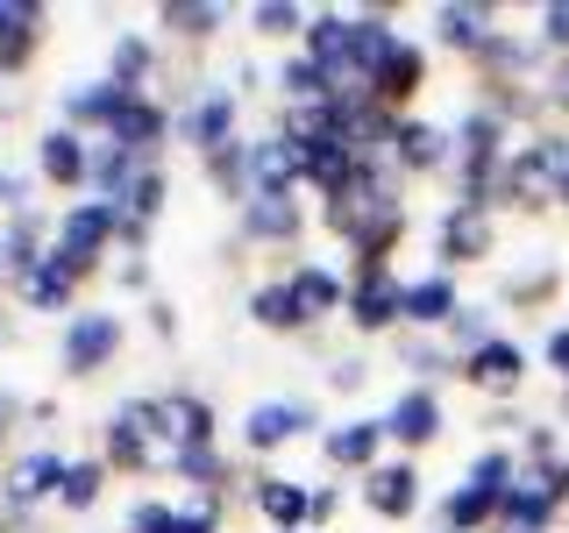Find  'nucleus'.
I'll return each instance as SVG.
<instances>
[{"mask_svg":"<svg viewBox=\"0 0 569 533\" xmlns=\"http://www.w3.org/2000/svg\"><path fill=\"white\" fill-rule=\"evenodd\" d=\"M548 207H569V129L512 142L506 171L491 185V213H548Z\"/></svg>","mask_w":569,"mask_h":533,"instance_id":"f257e3e1","label":"nucleus"},{"mask_svg":"<svg viewBox=\"0 0 569 533\" xmlns=\"http://www.w3.org/2000/svg\"><path fill=\"white\" fill-rule=\"evenodd\" d=\"M100 462H107V470H129V476H157V470L178 476V449H171L164 420H157V399H129V405L107 413Z\"/></svg>","mask_w":569,"mask_h":533,"instance_id":"f03ea898","label":"nucleus"},{"mask_svg":"<svg viewBox=\"0 0 569 533\" xmlns=\"http://www.w3.org/2000/svg\"><path fill=\"white\" fill-rule=\"evenodd\" d=\"M107 249H114V207L107 200H71L58 221H50V263H58L71 284L100 278Z\"/></svg>","mask_w":569,"mask_h":533,"instance_id":"7ed1b4c3","label":"nucleus"},{"mask_svg":"<svg viewBox=\"0 0 569 533\" xmlns=\"http://www.w3.org/2000/svg\"><path fill=\"white\" fill-rule=\"evenodd\" d=\"M242 93L236 86H207V93H192L186 107H178V121H171V142H186L192 157H213V150H228V142H242Z\"/></svg>","mask_w":569,"mask_h":533,"instance_id":"20e7f679","label":"nucleus"},{"mask_svg":"<svg viewBox=\"0 0 569 533\" xmlns=\"http://www.w3.org/2000/svg\"><path fill=\"white\" fill-rule=\"evenodd\" d=\"M121 342H129L121 313H93V306H79V313L64 320V334H58V363H64V378H100V370L121 355Z\"/></svg>","mask_w":569,"mask_h":533,"instance_id":"39448f33","label":"nucleus"},{"mask_svg":"<svg viewBox=\"0 0 569 533\" xmlns=\"http://www.w3.org/2000/svg\"><path fill=\"white\" fill-rule=\"evenodd\" d=\"M498 249V221L485 207H462V200H449V213L435 221V271H462V263H485Z\"/></svg>","mask_w":569,"mask_h":533,"instance_id":"423d86ee","label":"nucleus"},{"mask_svg":"<svg viewBox=\"0 0 569 533\" xmlns=\"http://www.w3.org/2000/svg\"><path fill=\"white\" fill-rule=\"evenodd\" d=\"M313 228V213L299 192H249L242 200V242H263V249H299Z\"/></svg>","mask_w":569,"mask_h":533,"instance_id":"0eeeda50","label":"nucleus"},{"mask_svg":"<svg viewBox=\"0 0 569 533\" xmlns=\"http://www.w3.org/2000/svg\"><path fill=\"white\" fill-rule=\"evenodd\" d=\"M427 71H435V64H427V43L399 36V43L385 50V64L370 71V100H378L385 114H399V121H406V114H413V100L427 93Z\"/></svg>","mask_w":569,"mask_h":533,"instance_id":"6e6552de","label":"nucleus"},{"mask_svg":"<svg viewBox=\"0 0 569 533\" xmlns=\"http://www.w3.org/2000/svg\"><path fill=\"white\" fill-rule=\"evenodd\" d=\"M320 413H313V399H257L242 413V449L249 455H278V449H292L299 434H313Z\"/></svg>","mask_w":569,"mask_h":533,"instance_id":"1a4fd4ad","label":"nucleus"},{"mask_svg":"<svg viewBox=\"0 0 569 533\" xmlns=\"http://www.w3.org/2000/svg\"><path fill=\"white\" fill-rule=\"evenodd\" d=\"M356 497H363V505L378 512V520H391V526L413 520L420 497H427V491H420V462H413V455H385L378 470L356 476Z\"/></svg>","mask_w":569,"mask_h":533,"instance_id":"9d476101","label":"nucleus"},{"mask_svg":"<svg viewBox=\"0 0 569 533\" xmlns=\"http://www.w3.org/2000/svg\"><path fill=\"white\" fill-rule=\"evenodd\" d=\"M456 378L470 391H485V399H520L527 391V349L512 342V334H491L485 349H470L456 363Z\"/></svg>","mask_w":569,"mask_h":533,"instance_id":"9b49d317","label":"nucleus"},{"mask_svg":"<svg viewBox=\"0 0 569 533\" xmlns=\"http://www.w3.org/2000/svg\"><path fill=\"white\" fill-rule=\"evenodd\" d=\"M342 320L356 334H399L406 328V278L378 271V278H349V306Z\"/></svg>","mask_w":569,"mask_h":533,"instance_id":"f8f14e48","label":"nucleus"},{"mask_svg":"<svg viewBox=\"0 0 569 533\" xmlns=\"http://www.w3.org/2000/svg\"><path fill=\"white\" fill-rule=\"evenodd\" d=\"M129 100H142V93H129V86H114V79H86V86H64V100H58V114H64V129L71 135H114V121L129 114Z\"/></svg>","mask_w":569,"mask_h":533,"instance_id":"ddd939ff","label":"nucleus"},{"mask_svg":"<svg viewBox=\"0 0 569 533\" xmlns=\"http://www.w3.org/2000/svg\"><path fill=\"white\" fill-rule=\"evenodd\" d=\"M449 164H456V135L441 129V121L406 114L399 129H391V171H399V178H435Z\"/></svg>","mask_w":569,"mask_h":533,"instance_id":"4468645a","label":"nucleus"},{"mask_svg":"<svg viewBox=\"0 0 569 533\" xmlns=\"http://www.w3.org/2000/svg\"><path fill=\"white\" fill-rule=\"evenodd\" d=\"M58 484H64V455L58 449H29V455L8 462V476H0V505L22 520V512L43 505V497H58Z\"/></svg>","mask_w":569,"mask_h":533,"instance_id":"2eb2a0df","label":"nucleus"},{"mask_svg":"<svg viewBox=\"0 0 569 533\" xmlns=\"http://www.w3.org/2000/svg\"><path fill=\"white\" fill-rule=\"evenodd\" d=\"M36 178H43L50 192H86V178H93V142L71 135L64 121L43 129V135H36Z\"/></svg>","mask_w":569,"mask_h":533,"instance_id":"dca6fc26","label":"nucleus"},{"mask_svg":"<svg viewBox=\"0 0 569 533\" xmlns=\"http://www.w3.org/2000/svg\"><path fill=\"white\" fill-rule=\"evenodd\" d=\"M299 58L307 64H320L335 79V93H356V58H349V14H335V8H320L313 22H307V36H299Z\"/></svg>","mask_w":569,"mask_h":533,"instance_id":"f3484780","label":"nucleus"},{"mask_svg":"<svg viewBox=\"0 0 569 533\" xmlns=\"http://www.w3.org/2000/svg\"><path fill=\"white\" fill-rule=\"evenodd\" d=\"M249 505L271 533H307V512H313V484L299 476H278V470H257L249 476Z\"/></svg>","mask_w":569,"mask_h":533,"instance_id":"a211bd4d","label":"nucleus"},{"mask_svg":"<svg viewBox=\"0 0 569 533\" xmlns=\"http://www.w3.org/2000/svg\"><path fill=\"white\" fill-rule=\"evenodd\" d=\"M385 441H399V455L435 449V441H441V399H435V391L406 384L399 399H391V413H385Z\"/></svg>","mask_w":569,"mask_h":533,"instance_id":"6ab92c4d","label":"nucleus"},{"mask_svg":"<svg viewBox=\"0 0 569 533\" xmlns=\"http://www.w3.org/2000/svg\"><path fill=\"white\" fill-rule=\"evenodd\" d=\"M406 228H413V213H406V207H391V213H378V221H363V228H356V235L342 242L349 278H378V271H391V257H399Z\"/></svg>","mask_w":569,"mask_h":533,"instance_id":"aec40b11","label":"nucleus"},{"mask_svg":"<svg viewBox=\"0 0 569 533\" xmlns=\"http://www.w3.org/2000/svg\"><path fill=\"white\" fill-rule=\"evenodd\" d=\"M533 64H541V50H533L527 36H512V29H498L491 43L470 58L477 93H498V86H533Z\"/></svg>","mask_w":569,"mask_h":533,"instance_id":"412c9836","label":"nucleus"},{"mask_svg":"<svg viewBox=\"0 0 569 533\" xmlns=\"http://www.w3.org/2000/svg\"><path fill=\"white\" fill-rule=\"evenodd\" d=\"M491 36H498V8H491V0H441V8H435V43L456 50V58H477Z\"/></svg>","mask_w":569,"mask_h":533,"instance_id":"4be33fe9","label":"nucleus"},{"mask_svg":"<svg viewBox=\"0 0 569 533\" xmlns=\"http://www.w3.org/2000/svg\"><path fill=\"white\" fill-rule=\"evenodd\" d=\"M320 455H328V470H378L385 462V420H335L328 434H320Z\"/></svg>","mask_w":569,"mask_h":533,"instance_id":"5701e85b","label":"nucleus"},{"mask_svg":"<svg viewBox=\"0 0 569 533\" xmlns=\"http://www.w3.org/2000/svg\"><path fill=\"white\" fill-rule=\"evenodd\" d=\"M456 313H462V292H456V278H449V271L406 278V328H413V334H441Z\"/></svg>","mask_w":569,"mask_h":533,"instance_id":"b1692460","label":"nucleus"},{"mask_svg":"<svg viewBox=\"0 0 569 533\" xmlns=\"http://www.w3.org/2000/svg\"><path fill=\"white\" fill-rule=\"evenodd\" d=\"M284 284H292V299H299V313H307V320H335V313L349 306V278L328 271V263H313V257H299L292 271H284Z\"/></svg>","mask_w":569,"mask_h":533,"instance_id":"393cba45","label":"nucleus"},{"mask_svg":"<svg viewBox=\"0 0 569 533\" xmlns=\"http://www.w3.org/2000/svg\"><path fill=\"white\" fill-rule=\"evenodd\" d=\"M157 420H164L171 449H213V405L200 399V391H157Z\"/></svg>","mask_w":569,"mask_h":533,"instance_id":"a878e982","label":"nucleus"},{"mask_svg":"<svg viewBox=\"0 0 569 533\" xmlns=\"http://www.w3.org/2000/svg\"><path fill=\"white\" fill-rule=\"evenodd\" d=\"M249 192H299V150L271 135H249Z\"/></svg>","mask_w":569,"mask_h":533,"instance_id":"bb28decb","label":"nucleus"},{"mask_svg":"<svg viewBox=\"0 0 569 533\" xmlns=\"http://www.w3.org/2000/svg\"><path fill=\"white\" fill-rule=\"evenodd\" d=\"M157 29L200 50V43H213V36L228 29V8L221 0H164V8H157Z\"/></svg>","mask_w":569,"mask_h":533,"instance_id":"cd10ccee","label":"nucleus"},{"mask_svg":"<svg viewBox=\"0 0 569 533\" xmlns=\"http://www.w3.org/2000/svg\"><path fill=\"white\" fill-rule=\"evenodd\" d=\"M107 79L129 86V93H150V79H157V43H150L142 29H121L114 50H107Z\"/></svg>","mask_w":569,"mask_h":533,"instance_id":"c85d7f7f","label":"nucleus"},{"mask_svg":"<svg viewBox=\"0 0 569 533\" xmlns=\"http://www.w3.org/2000/svg\"><path fill=\"white\" fill-rule=\"evenodd\" d=\"M249 320H257L263 334H307L313 328V320L299 313V299H292V284H284V278H271V284L249 292Z\"/></svg>","mask_w":569,"mask_h":533,"instance_id":"c756f323","label":"nucleus"},{"mask_svg":"<svg viewBox=\"0 0 569 533\" xmlns=\"http://www.w3.org/2000/svg\"><path fill=\"white\" fill-rule=\"evenodd\" d=\"M399 363L413 370V384L435 391V378H456V349L441 342V334H413V328H399Z\"/></svg>","mask_w":569,"mask_h":533,"instance_id":"7c9ffc66","label":"nucleus"},{"mask_svg":"<svg viewBox=\"0 0 569 533\" xmlns=\"http://www.w3.org/2000/svg\"><path fill=\"white\" fill-rule=\"evenodd\" d=\"M71 292H79V284H71V278H64L50 257L36 263V271H29L22 284H14V299H22L29 313H79V306H71Z\"/></svg>","mask_w":569,"mask_h":533,"instance_id":"2f4dec72","label":"nucleus"},{"mask_svg":"<svg viewBox=\"0 0 569 533\" xmlns=\"http://www.w3.org/2000/svg\"><path fill=\"white\" fill-rule=\"evenodd\" d=\"M556 292H562V271L556 263H533V271H512L506 284H498V306L541 313V306H556Z\"/></svg>","mask_w":569,"mask_h":533,"instance_id":"473e14b6","label":"nucleus"},{"mask_svg":"<svg viewBox=\"0 0 569 533\" xmlns=\"http://www.w3.org/2000/svg\"><path fill=\"white\" fill-rule=\"evenodd\" d=\"M107 476H114V470H107L100 455H71L64 462V484H58V505L64 512H93L100 497H107Z\"/></svg>","mask_w":569,"mask_h":533,"instance_id":"72a5a7b5","label":"nucleus"},{"mask_svg":"<svg viewBox=\"0 0 569 533\" xmlns=\"http://www.w3.org/2000/svg\"><path fill=\"white\" fill-rule=\"evenodd\" d=\"M498 526V497L456 484L449 497H441V533H491Z\"/></svg>","mask_w":569,"mask_h":533,"instance_id":"f704fd0d","label":"nucleus"},{"mask_svg":"<svg viewBox=\"0 0 569 533\" xmlns=\"http://www.w3.org/2000/svg\"><path fill=\"white\" fill-rule=\"evenodd\" d=\"M462 484H470V491H485V497H506L512 484H520V455H512V449H498V441H491V449H477V455H470Z\"/></svg>","mask_w":569,"mask_h":533,"instance_id":"c9c22d12","label":"nucleus"},{"mask_svg":"<svg viewBox=\"0 0 569 533\" xmlns=\"http://www.w3.org/2000/svg\"><path fill=\"white\" fill-rule=\"evenodd\" d=\"M278 93H284V107H328L335 100V79L320 64H307V58H284L278 64Z\"/></svg>","mask_w":569,"mask_h":533,"instance_id":"e433bc0d","label":"nucleus"},{"mask_svg":"<svg viewBox=\"0 0 569 533\" xmlns=\"http://www.w3.org/2000/svg\"><path fill=\"white\" fill-rule=\"evenodd\" d=\"M200 171H207V185L221 192V200H249V135L228 142V150H213V157H200Z\"/></svg>","mask_w":569,"mask_h":533,"instance_id":"4c0bfd02","label":"nucleus"},{"mask_svg":"<svg viewBox=\"0 0 569 533\" xmlns=\"http://www.w3.org/2000/svg\"><path fill=\"white\" fill-rule=\"evenodd\" d=\"M164 200H171V171L164 164H142L136 178H129V192H121V213H136V221H150L157 228V213H164Z\"/></svg>","mask_w":569,"mask_h":533,"instance_id":"58836bf2","label":"nucleus"},{"mask_svg":"<svg viewBox=\"0 0 569 533\" xmlns=\"http://www.w3.org/2000/svg\"><path fill=\"white\" fill-rule=\"evenodd\" d=\"M307 22H313V14L299 8V0H257V8H249V29L271 36V43H284V36H307Z\"/></svg>","mask_w":569,"mask_h":533,"instance_id":"ea45409f","label":"nucleus"},{"mask_svg":"<svg viewBox=\"0 0 569 533\" xmlns=\"http://www.w3.org/2000/svg\"><path fill=\"white\" fill-rule=\"evenodd\" d=\"M441 342H449V349H456V363H462L470 349H485V342H491V313H485V306H462L449 328H441Z\"/></svg>","mask_w":569,"mask_h":533,"instance_id":"a19ab883","label":"nucleus"},{"mask_svg":"<svg viewBox=\"0 0 569 533\" xmlns=\"http://www.w3.org/2000/svg\"><path fill=\"white\" fill-rule=\"evenodd\" d=\"M121 533H178V505H164V497H136Z\"/></svg>","mask_w":569,"mask_h":533,"instance_id":"79ce46f5","label":"nucleus"},{"mask_svg":"<svg viewBox=\"0 0 569 533\" xmlns=\"http://www.w3.org/2000/svg\"><path fill=\"white\" fill-rule=\"evenodd\" d=\"M36 50H43V22H36V29H22L14 43H0V79H22V71L36 64Z\"/></svg>","mask_w":569,"mask_h":533,"instance_id":"37998d69","label":"nucleus"},{"mask_svg":"<svg viewBox=\"0 0 569 533\" xmlns=\"http://www.w3.org/2000/svg\"><path fill=\"white\" fill-rule=\"evenodd\" d=\"M221 512H228V497H186L178 505V533H221Z\"/></svg>","mask_w":569,"mask_h":533,"instance_id":"c03bdc74","label":"nucleus"},{"mask_svg":"<svg viewBox=\"0 0 569 533\" xmlns=\"http://www.w3.org/2000/svg\"><path fill=\"white\" fill-rule=\"evenodd\" d=\"M50 22V8H36V0H0V43H14L22 29Z\"/></svg>","mask_w":569,"mask_h":533,"instance_id":"a18cd8bd","label":"nucleus"},{"mask_svg":"<svg viewBox=\"0 0 569 533\" xmlns=\"http://www.w3.org/2000/svg\"><path fill=\"white\" fill-rule=\"evenodd\" d=\"M533 86H541V107H548V114H569V58H548V71Z\"/></svg>","mask_w":569,"mask_h":533,"instance_id":"49530a36","label":"nucleus"},{"mask_svg":"<svg viewBox=\"0 0 569 533\" xmlns=\"http://www.w3.org/2000/svg\"><path fill=\"white\" fill-rule=\"evenodd\" d=\"M541 43L556 50V58H569V0H548L541 8Z\"/></svg>","mask_w":569,"mask_h":533,"instance_id":"de8ad7c7","label":"nucleus"},{"mask_svg":"<svg viewBox=\"0 0 569 533\" xmlns=\"http://www.w3.org/2000/svg\"><path fill=\"white\" fill-rule=\"evenodd\" d=\"M541 363H548V370H556V378L569 384V320H562V328H548V342H541Z\"/></svg>","mask_w":569,"mask_h":533,"instance_id":"09e8293b","label":"nucleus"},{"mask_svg":"<svg viewBox=\"0 0 569 533\" xmlns=\"http://www.w3.org/2000/svg\"><path fill=\"white\" fill-rule=\"evenodd\" d=\"M363 378H370V363H363V355H342V363L328 370V384H335V391H363Z\"/></svg>","mask_w":569,"mask_h":533,"instance_id":"8fccbe9b","label":"nucleus"},{"mask_svg":"<svg viewBox=\"0 0 569 533\" xmlns=\"http://www.w3.org/2000/svg\"><path fill=\"white\" fill-rule=\"evenodd\" d=\"M335 512H342V491H328V484H320V491H313V512H307V533H313V526H328Z\"/></svg>","mask_w":569,"mask_h":533,"instance_id":"3c124183","label":"nucleus"},{"mask_svg":"<svg viewBox=\"0 0 569 533\" xmlns=\"http://www.w3.org/2000/svg\"><path fill=\"white\" fill-rule=\"evenodd\" d=\"M142 313H150V334H164V342H171V328H178V320H171V299H150Z\"/></svg>","mask_w":569,"mask_h":533,"instance_id":"603ef678","label":"nucleus"},{"mask_svg":"<svg viewBox=\"0 0 569 533\" xmlns=\"http://www.w3.org/2000/svg\"><path fill=\"white\" fill-rule=\"evenodd\" d=\"M121 284H129V292H150V263L129 257V263H121Z\"/></svg>","mask_w":569,"mask_h":533,"instance_id":"864d4df0","label":"nucleus"},{"mask_svg":"<svg viewBox=\"0 0 569 533\" xmlns=\"http://www.w3.org/2000/svg\"><path fill=\"white\" fill-rule=\"evenodd\" d=\"M22 413H29V405H22V399H14V391H0V441H8V426H14V420H22Z\"/></svg>","mask_w":569,"mask_h":533,"instance_id":"5fc2aeb1","label":"nucleus"},{"mask_svg":"<svg viewBox=\"0 0 569 533\" xmlns=\"http://www.w3.org/2000/svg\"><path fill=\"white\" fill-rule=\"evenodd\" d=\"M562 426H569V384H562Z\"/></svg>","mask_w":569,"mask_h":533,"instance_id":"6e6d98bb","label":"nucleus"},{"mask_svg":"<svg viewBox=\"0 0 569 533\" xmlns=\"http://www.w3.org/2000/svg\"><path fill=\"white\" fill-rule=\"evenodd\" d=\"M0 342H8V328H0Z\"/></svg>","mask_w":569,"mask_h":533,"instance_id":"4d7b16f0","label":"nucleus"}]
</instances>
